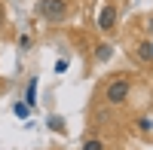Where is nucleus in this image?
<instances>
[{"label":"nucleus","mask_w":153,"mask_h":150,"mask_svg":"<svg viewBox=\"0 0 153 150\" xmlns=\"http://www.w3.org/2000/svg\"><path fill=\"white\" fill-rule=\"evenodd\" d=\"M129 92H132V83H129V80H123V77H117V80H110V83H107L104 98H107V104H123L126 98H129Z\"/></svg>","instance_id":"obj_1"},{"label":"nucleus","mask_w":153,"mask_h":150,"mask_svg":"<svg viewBox=\"0 0 153 150\" xmlns=\"http://www.w3.org/2000/svg\"><path fill=\"white\" fill-rule=\"evenodd\" d=\"M37 12H40L43 19H49V22H61L68 16V0H40Z\"/></svg>","instance_id":"obj_2"},{"label":"nucleus","mask_w":153,"mask_h":150,"mask_svg":"<svg viewBox=\"0 0 153 150\" xmlns=\"http://www.w3.org/2000/svg\"><path fill=\"white\" fill-rule=\"evenodd\" d=\"M113 25H117V6L107 3L104 9H101V16H98V28L104 31V34H110V31H113Z\"/></svg>","instance_id":"obj_3"},{"label":"nucleus","mask_w":153,"mask_h":150,"mask_svg":"<svg viewBox=\"0 0 153 150\" xmlns=\"http://www.w3.org/2000/svg\"><path fill=\"white\" fill-rule=\"evenodd\" d=\"M25 104H28V107H34V104H37V80H31V83H28V92H25Z\"/></svg>","instance_id":"obj_4"},{"label":"nucleus","mask_w":153,"mask_h":150,"mask_svg":"<svg viewBox=\"0 0 153 150\" xmlns=\"http://www.w3.org/2000/svg\"><path fill=\"white\" fill-rule=\"evenodd\" d=\"M46 123H49V129H52V132H58V135L65 132V120H61V117H49Z\"/></svg>","instance_id":"obj_5"},{"label":"nucleus","mask_w":153,"mask_h":150,"mask_svg":"<svg viewBox=\"0 0 153 150\" xmlns=\"http://www.w3.org/2000/svg\"><path fill=\"white\" fill-rule=\"evenodd\" d=\"M110 52H113V46L101 43V46H98V52H95V58H98V61H107V58H110Z\"/></svg>","instance_id":"obj_6"},{"label":"nucleus","mask_w":153,"mask_h":150,"mask_svg":"<svg viewBox=\"0 0 153 150\" xmlns=\"http://www.w3.org/2000/svg\"><path fill=\"white\" fill-rule=\"evenodd\" d=\"M83 150H104V144H101L98 138H86L83 141Z\"/></svg>","instance_id":"obj_7"},{"label":"nucleus","mask_w":153,"mask_h":150,"mask_svg":"<svg viewBox=\"0 0 153 150\" xmlns=\"http://www.w3.org/2000/svg\"><path fill=\"white\" fill-rule=\"evenodd\" d=\"M28 104H25V101H16V104H12V114H16V117H28Z\"/></svg>","instance_id":"obj_8"},{"label":"nucleus","mask_w":153,"mask_h":150,"mask_svg":"<svg viewBox=\"0 0 153 150\" xmlns=\"http://www.w3.org/2000/svg\"><path fill=\"white\" fill-rule=\"evenodd\" d=\"M138 55H141L144 61H153V52H150V43H141V46H138Z\"/></svg>","instance_id":"obj_9"},{"label":"nucleus","mask_w":153,"mask_h":150,"mask_svg":"<svg viewBox=\"0 0 153 150\" xmlns=\"http://www.w3.org/2000/svg\"><path fill=\"white\" fill-rule=\"evenodd\" d=\"M138 126H141V132H153V117H141Z\"/></svg>","instance_id":"obj_10"},{"label":"nucleus","mask_w":153,"mask_h":150,"mask_svg":"<svg viewBox=\"0 0 153 150\" xmlns=\"http://www.w3.org/2000/svg\"><path fill=\"white\" fill-rule=\"evenodd\" d=\"M55 71H58V74H65V71H68V61H65V58H58V61H55Z\"/></svg>","instance_id":"obj_11"},{"label":"nucleus","mask_w":153,"mask_h":150,"mask_svg":"<svg viewBox=\"0 0 153 150\" xmlns=\"http://www.w3.org/2000/svg\"><path fill=\"white\" fill-rule=\"evenodd\" d=\"M0 22H3V6H0Z\"/></svg>","instance_id":"obj_12"},{"label":"nucleus","mask_w":153,"mask_h":150,"mask_svg":"<svg viewBox=\"0 0 153 150\" xmlns=\"http://www.w3.org/2000/svg\"><path fill=\"white\" fill-rule=\"evenodd\" d=\"M150 52H153V43H150Z\"/></svg>","instance_id":"obj_13"}]
</instances>
